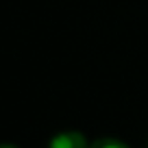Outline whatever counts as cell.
Wrapping results in <instances>:
<instances>
[{
	"label": "cell",
	"mask_w": 148,
	"mask_h": 148,
	"mask_svg": "<svg viewBox=\"0 0 148 148\" xmlns=\"http://www.w3.org/2000/svg\"><path fill=\"white\" fill-rule=\"evenodd\" d=\"M48 148H89L87 139L83 133L79 131H63V133H57L50 139Z\"/></svg>",
	"instance_id": "obj_1"
},
{
	"label": "cell",
	"mask_w": 148,
	"mask_h": 148,
	"mask_svg": "<svg viewBox=\"0 0 148 148\" xmlns=\"http://www.w3.org/2000/svg\"><path fill=\"white\" fill-rule=\"evenodd\" d=\"M89 148H129L126 144L118 142V139H111V137H102V139H96Z\"/></svg>",
	"instance_id": "obj_2"
},
{
	"label": "cell",
	"mask_w": 148,
	"mask_h": 148,
	"mask_svg": "<svg viewBox=\"0 0 148 148\" xmlns=\"http://www.w3.org/2000/svg\"><path fill=\"white\" fill-rule=\"evenodd\" d=\"M0 148H18V146H13V144H0Z\"/></svg>",
	"instance_id": "obj_3"
}]
</instances>
